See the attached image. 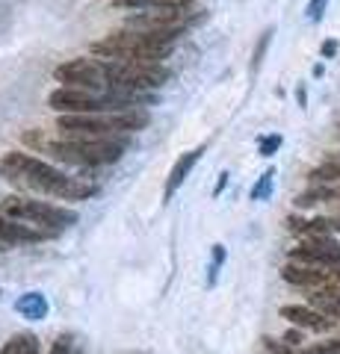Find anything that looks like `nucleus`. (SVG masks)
Here are the masks:
<instances>
[{
    "mask_svg": "<svg viewBox=\"0 0 340 354\" xmlns=\"http://www.w3.org/2000/svg\"><path fill=\"white\" fill-rule=\"evenodd\" d=\"M0 174L9 177L15 186H24V189L42 192V195L62 198V201H86V198L98 195L95 183H86L80 177H69L65 171H60L57 165L36 160L33 153H24V151L3 153V160H0Z\"/></svg>",
    "mask_w": 340,
    "mask_h": 354,
    "instance_id": "obj_1",
    "label": "nucleus"
},
{
    "mask_svg": "<svg viewBox=\"0 0 340 354\" xmlns=\"http://www.w3.org/2000/svg\"><path fill=\"white\" fill-rule=\"evenodd\" d=\"M130 139H86V136H45L42 130H27L24 145L48 153L57 162L78 165V169H98V165L118 162L127 151Z\"/></svg>",
    "mask_w": 340,
    "mask_h": 354,
    "instance_id": "obj_2",
    "label": "nucleus"
},
{
    "mask_svg": "<svg viewBox=\"0 0 340 354\" xmlns=\"http://www.w3.org/2000/svg\"><path fill=\"white\" fill-rule=\"evenodd\" d=\"M184 30H116L107 39L92 44V53L104 59H118V62H148V65H163V59L172 53V44L178 41Z\"/></svg>",
    "mask_w": 340,
    "mask_h": 354,
    "instance_id": "obj_3",
    "label": "nucleus"
},
{
    "mask_svg": "<svg viewBox=\"0 0 340 354\" xmlns=\"http://www.w3.org/2000/svg\"><path fill=\"white\" fill-rule=\"evenodd\" d=\"M0 213L15 221H27V225L39 230H48V234H60V230L78 225V218H80L74 209H65L48 201H33V198H15V195L6 198Z\"/></svg>",
    "mask_w": 340,
    "mask_h": 354,
    "instance_id": "obj_4",
    "label": "nucleus"
},
{
    "mask_svg": "<svg viewBox=\"0 0 340 354\" xmlns=\"http://www.w3.org/2000/svg\"><path fill=\"white\" fill-rule=\"evenodd\" d=\"M169 80V68L148 62H118L107 59V88L109 92H148Z\"/></svg>",
    "mask_w": 340,
    "mask_h": 354,
    "instance_id": "obj_5",
    "label": "nucleus"
},
{
    "mask_svg": "<svg viewBox=\"0 0 340 354\" xmlns=\"http://www.w3.org/2000/svg\"><path fill=\"white\" fill-rule=\"evenodd\" d=\"M53 77L69 88H89V92H109L107 88V59L78 57L71 62L60 65Z\"/></svg>",
    "mask_w": 340,
    "mask_h": 354,
    "instance_id": "obj_6",
    "label": "nucleus"
},
{
    "mask_svg": "<svg viewBox=\"0 0 340 354\" xmlns=\"http://www.w3.org/2000/svg\"><path fill=\"white\" fill-rule=\"evenodd\" d=\"M290 257L316 269H340V242L334 236H308L290 251Z\"/></svg>",
    "mask_w": 340,
    "mask_h": 354,
    "instance_id": "obj_7",
    "label": "nucleus"
},
{
    "mask_svg": "<svg viewBox=\"0 0 340 354\" xmlns=\"http://www.w3.org/2000/svg\"><path fill=\"white\" fill-rule=\"evenodd\" d=\"M281 316L293 322L296 328H308V330H316V334H325V330L334 328V319L320 313V310L314 307H302V304H287L281 307Z\"/></svg>",
    "mask_w": 340,
    "mask_h": 354,
    "instance_id": "obj_8",
    "label": "nucleus"
},
{
    "mask_svg": "<svg viewBox=\"0 0 340 354\" xmlns=\"http://www.w3.org/2000/svg\"><path fill=\"white\" fill-rule=\"evenodd\" d=\"M199 157H202V148H193V151H186L184 157H178V162L172 165V171H169V177H166V189H163V198H166V201H172L175 192H178L181 186H184V180L190 177L193 165L199 162Z\"/></svg>",
    "mask_w": 340,
    "mask_h": 354,
    "instance_id": "obj_9",
    "label": "nucleus"
},
{
    "mask_svg": "<svg viewBox=\"0 0 340 354\" xmlns=\"http://www.w3.org/2000/svg\"><path fill=\"white\" fill-rule=\"evenodd\" d=\"M15 310L24 319H30V322H39V319L48 316V298L42 292H24L15 301Z\"/></svg>",
    "mask_w": 340,
    "mask_h": 354,
    "instance_id": "obj_10",
    "label": "nucleus"
},
{
    "mask_svg": "<svg viewBox=\"0 0 340 354\" xmlns=\"http://www.w3.org/2000/svg\"><path fill=\"white\" fill-rule=\"evenodd\" d=\"M118 9H145V12H160V9H190V0H113Z\"/></svg>",
    "mask_w": 340,
    "mask_h": 354,
    "instance_id": "obj_11",
    "label": "nucleus"
},
{
    "mask_svg": "<svg viewBox=\"0 0 340 354\" xmlns=\"http://www.w3.org/2000/svg\"><path fill=\"white\" fill-rule=\"evenodd\" d=\"M311 186H340V162H323L308 174Z\"/></svg>",
    "mask_w": 340,
    "mask_h": 354,
    "instance_id": "obj_12",
    "label": "nucleus"
},
{
    "mask_svg": "<svg viewBox=\"0 0 340 354\" xmlns=\"http://www.w3.org/2000/svg\"><path fill=\"white\" fill-rule=\"evenodd\" d=\"M0 354H39V339L36 334H15Z\"/></svg>",
    "mask_w": 340,
    "mask_h": 354,
    "instance_id": "obj_13",
    "label": "nucleus"
},
{
    "mask_svg": "<svg viewBox=\"0 0 340 354\" xmlns=\"http://www.w3.org/2000/svg\"><path fill=\"white\" fill-rule=\"evenodd\" d=\"M269 41H272V27H267L260 32V41H258V48H255V53H251V74H255L258 68H260V62H263V57H267V48H269Z\"/></svg>",
    "mask_w": 340,
    "mask_h": 354,
    "instance_id": "obj_14",
    "label": "nucleus"
},
{
    "mask_svg": "<svg viewBox=\"0 0 340 354\" xmlns=\"http://www.w3.org/2000/svg\"><path fill=\"white\" fill-rule=\"evenodd\" d=\"M272 177H276V171H263L260 174V180L255 183V189H251V201H263V198L269 195V189H272Z\"/></svg>",
    "mask_w": 340,
    "mask_h": 354,
    "instance_id": "obj_15",
    "label": "nucleus"
},
{
    "mask_svg": "<svg viewBox=\"0 0 340 354\" xmlns=\"http://www.w3.org/2000/svg\"><path fill=\"white\" fill-rule=\"evenodd\" d=\"M225 260V248L222 245H213V266H211V283L216 281V272H219V266H222Z\"/></svg>",
    "mask_w": 340,
    "mask_h": 354,
    "instance_id": "obj_16",
    "label": "nucleus"
},
{
    "mask_svg": "<svg viewBox=\"0 0 340 354\" xmlns=\"http://www.w3.org/2000/svg\"><path fill=\"white\" fill-rule=\"evenodd\" d=\"M51 354H74V348H71V337H60L57 342H53Z\"/></svg>",
    "mask_w": 340,
    "mask_h": 354,
    "instance_id": "obj_17",
    "label": "nucleus"
},
{
    "mask_svg": "<svg viewBox=\"0 0 340 354\" xmlns=\"http://www.w3.org/2000/svg\"><path fill=\"white\" fill-rule=\"evenodd\" d=\"M323 9H325V0H308V18L311 21H320Z\"/></svg>",
    "mask_w": 340,
    "mask_h": 354,
    "instance_id": "obj_18",
    "label": "nucleus"
},
{
    "mask_svg": "<svg viewBox=\"0 0 340 354\" xmlns=\"http://www.w3.org/2000/svg\"><path fill=\"white\" fill-rule=\"evenodd\" d=\"M281 145V136H269V139H263L260 142V153L263 157H272V151H276Z\"/></svg>",
    "mask_w": 340,
    "mask_h": 354,
    "instance_id": "obj_19",
    "label": "nucleus"
},
{
    "mask_svg": "<svg viewBox=\"0 0 340 354\" xmlns=\"http://www.w3.org/2000/svg\"><path fill=\"white\" fill-rule=\"evenodd\" d=\"M337 53V41H323V57H334Z\"/></svg>",
    "mask_w": 340,
    "mask_h": 354,
    "instance_id": "obj_20",
    "label": "nucleus"
},
{
    "mask_svg": "<svg viewBox=\"0 0 340 354\" xmlns=\"http://www.w3.org/2000/svg\"><path fill=\"white\" fill-rule=\"evenodd\" d=\"M284 342L296 346V342H302V334H299V330H290V334H284Z\"/></svg>",
    "mask_w": 340,
    "mask_h": 354,
    "instance_id": "obj_21",
    "label": "nucleus"
},
{
    "mask_svg": "<svg viewBox=\"0 0 340 354\" xmlns=\"http://www.w3.org/2000/svg\"><path fill=\"white\" fill-rule=\"evenodd\" d=\"M269 342V339H267ZM269 354H290L287 348H284V346H276V342H269Z\"/></svg>",
    "mask_w": 340,
    "mask_h": 354,
    "instance_id": "obj_22",
    "label": "nucleus"
},
{
    "mask_svg": "<svg viewBox=\"0 0 340 354\" xmlns=\"http://www.w3.org/2000/svg\"><path fill=\"white\" fill-rule=\"evenodd\" d=\"M325 162H340V151H328L325 153Z\"/></svg>",
    "mask_w": 340,
    "mask_h": 354,
    "instance_id": "obj_23",
    "label": "nucleus"
},
{
    "mask_svg": "<svg viewBox=\"0 0 340 354\" xmlns=\"http://www.w3.org/2000/svg\"><path fill=\"white\" fill-rule=\"evenodd\" d=\"M337 136H340V127H337Z\"/></svg>",
    "mask_w": 340,
    "mask_h": 354,
    "instance_id": "obj_24",
    "label": "nucleus"
},
{
    "mask_svg": "<svg viewBox=\"0 0 340 354\" xmlns=\"http://www.w3.org/2000/svg\"><path fill=\"white\" fill-rule=\"evenodd\" d=\"M74 354H80V351H74Z\"/></svg>",
    "mask_w": 340,
    "mask_h": 354,
    "instance_id": "obj_25",
    "label": "nucleus"
}]
</instances>
